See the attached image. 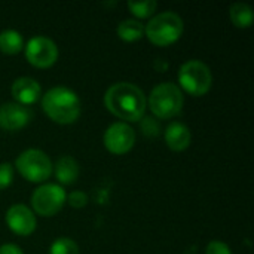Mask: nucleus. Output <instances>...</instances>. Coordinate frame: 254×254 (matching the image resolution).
<instances>
[{
	"mask_svg": "<svg viewBox=\"0 0 254 254\" xmlns=\"http://www.w3.org/2000/svg\"><path fill=\"white\" fill-rule=\"evenodd\" d=\"M104 104L109 112L124 121H140L146 112L147 100L144 92L131 82H118L104 94Z\"/></svg>",
	"mask_w": 254,
	"mask_h": 254,
	"instance_id": "nucleus-1",
	"label": "nucleus"
},
{
	"mask_svg": "<svg viewBox=\"0 0 254 254\" xmlns=\"http://www.w3.org/2000/svg\"><path fill=\"white\" fill-rule=\"evenodd\" d=\"M45 113L58 124H73L80 116L79 95L67 86H54L42 97Z\"/></svg>",
	"mask_w": 254,
	"mask_h": 254,
	"instance_id": "nucleus-2",
	"label": "nucleus"
},
{
	"mask_svg": "<svg viewBox=\"0 0 254 254\" xmlns=\"http://www.w3.org/2000/svg\"><path fill=\"white\" fill-rule=\"evenodd\" d=\"M185 24L179 13L173 10H164L155 15L147 25H144V34L158 46H168L174 43L183 33Z\"/></svg>",
	"mask_w": 254,
	"mask_h": 254,
	"instance_id": "nucleus-3",
	"label": "nucleus"
},
{
	"mask_svg": "<svg viewBox=\"0 0 254 254\" xmlns=\"http://www.w3.org/2000/svg\"><path fill=\"white\" fill-rule=\"evenodd\" d=\"M183 92L171 82L156 85L149 95V109L159 119H171L183 109Z\"/></svg>",
	"mask_w": 254,
	"mask_h": 254,
	"instance_id": "nucleus-4",
	"label": "nucleus"
},
{
	"mask_svg": "<svg viewBox=\"0 0 254 254\" xmlns=\"http://www.w3.org/2000/svg\"><path fill=\"white\" fill-rule=\"evenodd\" d=\"M179 82L188 94L193 97H201L207 94L211 88V70L205 63L199 60H189L180 65Z\"/></svg>",
	"mask_w": 254,
	"mask_h": 254,
	"instance_id": "nucleus-5",
	"label": "nucleus"
},
{
	"mask_svg": "<svg viewBox=\"0 0 254 254\" xmlns=\"http://www.w3.org/2000/svg\"><path fill=\"white\" fill-rule=\"evenodd\" d=\"M15 167L25 180L33 183L45 182L52 174V162L49 156L39 149L24 150L16 158Z\"/></svg>",
	"mask_w": 254,
	"mask_h": 254,
	"instance_id": "nucleus-6",
	"label": "nucleus"
},
{
	"mask_svg": "<svg viewBox=\"0 0 254 254\" xmlns=\"http://www.w3.org/2000/svg\"><path fill=\"white\" fill-rule=\"evenodd\" d=\"M65 198L67 195L60 185L45 183L33 192L31 205L37 214L43 217H51L63 208Z\"/></svg>",
	"mask_w": 254,
	"mask_h": 254,
	"instance_id": "nucleus-7",
	"label": "nucleus"
},
{
	"mask_svg": "<svg viewBox=\"0 0 254 254\" xmlns=\"http://www.w3.org/2000/svg\"><path fill=\"white\" fill-rule=\"evenodd\" d=\"M25 58L39 68H48L58 60L57 43L46 36H33L25 45Z\"/></svg>",
	"mask_w": 254,
	"mask_h": 254,
	"instance_id": "nucleus-8",
	"label": "nucleus"
},
{
	"mask_svg": "<svg viewBox=\"0 0 254 254\" xmlns=\"http://www.w3.org/2000/svg\"><path fill=\"white\" fill-rule=\"evenodd\" d=\"M104 144L113 155H124L134 147L135 132L125 122H115L104 132Z\"/></svg>",
	"mask_w": 254,
	"mask_h": 254,
	"instance_id": "nucleus-9",
	"label": "nucleus"
},
{
	"mask_svg": "<svg viewBox=\"0 0 254 254\" xmlns=\"http://www.w3.org/2000/svg\"><path fill=\"white\" fill-rule=\"evenodd\" d=\"M6 225L13 234L27 237L34 232L37 220H36L34 213L27 205L13 204L6 211Z\"/></svg>",
	"mask_w": 254,
	"mask_h": 254,
	"instance_id": "nucleus-10",
	"label": "nucleus"
},
{
	"mask_svg": "<svg viewBox=\"0 0 254 254\" xmlns=\"http://www.w3.org/2000/svg\"><path fill=\"white\" fill-rule=\"evenodd\" d=\"M33 118V112L18 103H4L0 106V128L4 131H18Z\"/></svg>",
	"mask_w": 254,
	"mask_h": 254,
	"instance_id": "nucleus-11",
	"label": "nucleus"
},
{
	"mask_svg": "<svg viewBox=\"0 0 254 254\" xmlns=\"http://www.w3.org/2000/svg\"><path fill=\"white\" fill-rule=\"evenodd\" d=\"M40 85L33 77H19L12 85V97L15 103L21 106H28L36 103L40 98Z\"/></svg>",
	"mask_w": 254,
	"mask_h": 254,
	"instance_id": "nucleus-12",
	"label": "nucleus"
},
{
	"mask_svg": "<svg viewBox=\"0 0 254 254\" xmlns=\"http://www.w3.org/2000/svg\"><path fill=\"white\" fill-rule=\"evenodd\" d=\"M192 140L190 129L182 122H171L165 129V143L174 152H182L189 147Z\"/></svg>",
	"mask_w": 254,
	"mask_h": 254,
	"instance_id": "nucleus-13",
	"label": "nucleus"
},
{
	"mask_svg": "<svg viewBox=\"0 0 254 254\" xmlns=\"http://www.w3.org/2000/svg\"><path fill=\"white\" fill-rule=\"evenodd\" d=\"M54 171H55V177L57 180L61 183V185H71L77 180L79 177V164L74 158L71 156H61L55 167H54Z\"/></svg>",
	"mask_w": 254,
	"mask_h": 254,
	"instance_id": "nucleus-14",
	"label": "nucleus"
},
{
	"mask_svg": "<svg viewBox=\"0 0 254 254\" xmlns=\"http://www.w3.org/2000/svg\"><path fill=\"white\" fill-rule=\"evenodd\" d=\"M229 16H231V21L240 28H247L253 24V9L250 4L244 1L234 3L229 7Z\"/></svg>",
	"mask_w": 254,
	"mask_h": 254,
	"instance_id": "nucleus-15",
	"label": "nucleus"
},
{
	"mask_svg": "<svg viewBox=\"0 0 254 254\" xmlns=\"http://www.w3.org/2000/svg\"><path fill=\"white\" fill-rule=\"evenodd\" d=\"M24 48V40L19 31L16 30H3L0 33V51L9 55L18 54Z\"/></svg>",
	"mask_w": 254,
	"mask_h": 254,
	"instance_id": "nucleus-16",
	"label": "nucleus"
},
{
	"mask_svg": "<svg viewBox=\"0 0 254 254\" xmlns=\"http://www.w3.org/2000/svg\"><path fill=\"white\" fill-rule=\"evenodd\" d=\"M144 34V24L137 19H125L118 25V36L125 42H135Z\"/></svg>",
	"mask_w": 254,
	"mask_h": 254,
	"instance_id": "nucleus-17",
	"label": "nucleus"
},
{
	"mask_svg": "<svg viewBox=\"0 0 254 254\" xmlns=\"http://www.w3.org/2000/svg\"><path fill=\"white\" fill-rule=\"evenodd\" d=\"M49 254H79V247L71 238L61 237L51 244Z\"/></svg>",
	"mask_w": 254,
	"mask_h": 254,
	"instance_id": "nucleus-18",
	"label": "nucleus"
},
{
	"mask_svg": "<svg viewBox=\"0 0 254 254\" xmlns=\"http://www.w3.org/2000/svg\"><path fill=\"white\" fill-rule=\"evenodd\" d=\"M128 7L132 15L138 18H147L153 15V12L158 7V3L155 0H143V1H128Z\"/></svg>",
	"mask_w": 254,
	"mask_h": 254,
	"instance_id": "nucleus-19",
	"label": "nucleus"
},
{
	"mask_svg": "<svg viewBox=\"0 0 254 254\" xmlns=\"http://www.w3.org/2000/svg\"><path fill=\"white\" fill-rule=\"evenodd\" d=\"M13 180V167L9 162L0 164V190L6 189Z\"/></svg>",
	"mask_w": 254,
	"mask_h": 254,
	"instance_id": "nucleus-20",
	"label": "nucleus"
},
{
	"mask_svg": "<svg viewBox=\"0 0 254 254\" xmlns=\"http://www.w3.org/2000/svg\"><path fill=\"white\" fill-rule=\"evenodd\" d=\"M65 201H68V204L74 208H82L88 204V195L82 190H74L65 198Z\"/></svg>",
	"mask_w": 254,
	"mask_h": 254,
	"instance_id": "nucleus-21",
	"label": "nucleus"
},
{
	"mask_svg": "<svg viewBox=\"0 0 254 254\" xmlns=\"http://www.w3.org/2000/svg\"><path fill=\"white\" fill-rule=\"evenodd\" d=\"M205 254H232V252L228 244H225L222 241H211L207 246Z\"/></svg>",
	"mask_w": 254,
	"mask_h": 254,
	"instance_id": "nucleus-22",
	"label": "nucleus"
},
{
	"mask_svg": "<svg viewBox=\"0 0 254 254\" xmlns=\"http://www.w3.org/2000/svg\"><path fill=\"white\" fill-rule=\"evenodd\" d=\"M0 254H24L16 244H3L0 247Z\"/></svg>",
	"mask_w": 254,
	"mask_h": 254,
	"instance_id": "nucleus-23",
	"label": "nucleus"
}]
</instances>
